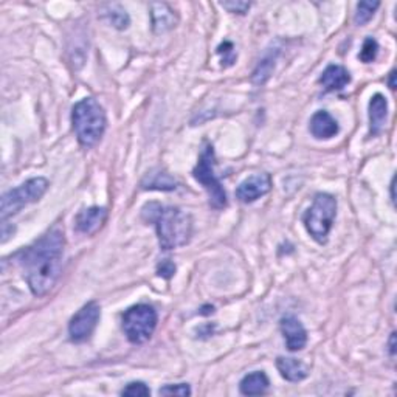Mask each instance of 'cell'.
I'll return each instance as SVG.
<instances>
[{"label":"cell","mask_w":397,"mask_h":397,"mask_svg":"<svg viewBox=\"0 0 397 397\" xmlns=\"http://www.w3.org/2000/svg\"><path fill=\"white\" fill-rule=\"evenodd\" d=\"M335 215H337V200L331 194H316L312 207L306 211L303 220L307 233L319 244L328 242Z\"/></svg>","instance_id":"4"},{"label":"cell","mask_w":397,"mask_h":397,"mask_svg":"<svg viewBox=\"0 0 397 397\" xmlns=\"http://www.w3.org/2000/svg\"><path fill=\"white\" fill-rule=\"evenodd\" d=\"M149 394H151V390L143 382H132L121 391V396L130 397H146Z\"/></svg>","instance_id":"23"},{"label":"cell","mask_w":397,"mask_h":397,"mask_svg":"<svg viewBox=\"0 0 397 397\" xmlns=\"http://www.w3.org/2000/svg\"><path fill=\"white\" fill-rule=\"evenodd\" d=\"M220 6L225 8L227 11H230V13H237V14H245L247 11H249V8H250V4H247V2H220Z\"/></svg>","instance_id":"27"},{"label":"cell","mask_w":397,"mask_h":397,"mask_svg":"<svg viewBox=\"0 0 397 397\" xmlns=\"http://www.w3.org/2000/svg\"><path fill=\"white\" fill-rule=\"evenodd\" d=\"M394 75H396V72L393 70V72L390 73V78H388V84H390V89H396V86H394Z\"/></svg>","instance_id":"29"},{"label":"cell","mask_w":397,"mask_h":397,"mask_svg":"<svg viewBox=\"0 0 397 397\" xmlns=\"http://www.w3.org/2000/svg\"><path fill=\"white\" fill-rule=\"evenodd\" d=\"M339 123L329 112L319 110L311 118V132L315 138L329 140L339 134Z\"/></svg>","instance_id":"12"},{"label":"cell","mask_w":397,"mask_h":397,"mask_svg":"<svg viewBox=\"0 0 397 397\" xmlns=\"http://www.w3.org/2000/svg\"><path fill=\"white\" fill-rule=\"evenodd\" d=\"M390 354L391 356L396 354V332H393L390 337Z\"/></svg>","instance_id":"28"},{"label":"cell","mask_w":397,"mask_h":397,"mask_svg":"<svg viewBox=\"0 0 397 397\" xmlns=\"http://www.w3.org/2000/svg\"><path fill=\"white\" fill-rule=\"evenodd\" d=\"M217 53H219V55H222V66H225V67L232 66L236 61V51H234V47H233L232 42L227 41L224 43H220L219 48H217Z\"/></svg>","instance_id":"25"},{"label":"cell","mask_w":397,"mask_h":397,"mask_svg":"<svg viewBox=\"0 0 397 397\" xmlns=\"http://www.w3.org/2000/svg\"><path fill=\"white\" fill-rule=\"evenodd\" d=\"M47 190H48L47 179L34 177L19 185L17 188L5 192L2 197V210H0L2 220H6L8 217L19 213L24 207L38 202L43 194L47 192Z\"/></svg>","instance_id":"7"},{"label":"cell","mask_w":397,"mask_h":397,"mask_svg":"<svg viewBox=\"0 0 397 397\" xmlns=\"http://www.w3.org/2000/svg\"><path fill=\"white\" fill-rule=\"evenodd\" d=\"M281 332L284 335L286 339V345L289 348V351H301L306 343H307V332L304 329V326L301 324L297 316L294 315H287L282 316L281 319Z\"/></svg>","instance_id":"10"},{"label":"cell","mask_w":397,"mask_h":397,"mask_svg":"<svg viewBox=\"0 0 397 397\" xmlns=\"http://www.w3.org/2000/svg\"><path fill=\"white\" fill-rule=\"evenodd\" d=\"M64 247V233L56 227L19 253L24 278L34 297L47 295L56 284L63 270Z\"/></svg>","instance_id":"1"},{"label":"cell","mask_w":397,"mask_h":397,"mask_svg":"<svg viewBox=\"0 0 397 397\" xmlns=\"http://www.w3.org/2000/svg\"><path fill=\"white\" fill-rule=\"evenodd\" d=\"M72 123L78 141L84 148L95 146L105 130V113L100 103L93 98H84L73 105Z\"/></svg>","instance_id":"3"},{"label":"cell","mask_w":397,"mask_h":397,"mask_svg":"<svg viewBox=\"0 0 397 397\" xmlns=\"http://www.w3.org/2000/svg\"><path fill=\"white\" fill-rule=\"evenodd\" d=\"M146 222H154L158 242L163 250H174L187 245L192 234V217L177 207L146 204L141 210Z\"/></svg>","instance_id":"2"},{"label":"cell","mask_w":397,"mask_h":397,"mask_svg":"<svg viewBox=\"0 0 397 397\" xmlns=\"http://www.w3.org/2000/svg\"><path fill=\"white\" fill-rule=\"evenodd\" d=\"M157 273L158 277H162L165 279H170L174 277L175 273V266L171 259H163L160 264L157 266Z\"/></svg>","instance_id":"26"},{"label":"cell","mask_w":397,"mask_h":397,"mask_svg":"<svg viewBox=\"0 0 397 397\" xmlns=\"http://www.w3.org/2000/svg\"><path fill=\"white\" fill-rule=\"evenodd\" d=\"M378 6H381V4H378V2H360V4H357V11H356V16H354L356 25H365V24L371 21Z\"/></svg>","instance_id":"21"},{"label":"cell","mask_w":397,"mask_h":397,"mask_svg":"<svg viewBox=\"0 0 397 397\" xmlns=\"http://www.w3.org/2000/svg\"><path fill=\"white\" fill-rule=\"evenodd\" d=\"M153 29L157 34H162L172 30L177 24V16L166 4H153L151 5Z\"/></svg>","instance_id":"16"},{"label":"cell","mask_w":397,"mask_h":397,"mask_svg":"<svg viewBox=\"0 0 397 397\" xmlns=\"http://www.w3.org/2000/svg\"><path fill=\"white\" fill-rule=\"evenodd\" d=\"M277 368L281 376L289 382H301L307 377V368L301 360L290 357H278Z\"/></svg>","instance_id":"18"},{"label":"cell","mask_w":397,"mask_h":397,"mask_svg":"<svg viewBox=\"0 0 397 397\" xmlns=\"http://www.w3.org/2000/svg\"><path fill=\"white\" fill-rule=\"evenodd\" d=\"M160 396H190L191 388L187 383H179V385H165L163 388L158 390Z\"/></svg>","instance_id":"24"},{"label":"cell","mask_w":397,"mask_h":397,"mask_svg":"<svg viewBox=\"0 0 397 397\" xmlns=\"http://www.w3.org/2000/svg\"><path fill=\"white\" fill-rule=\"evenodd\" d=\"M108 11L104 13L105 19H108L115 29L118 30H125L129 26V16L126 13V10H123L120 5H108Z\"/></svg>","instance_id":"20"},{"label":"cell","mask_w":397,"mask_h":397,"mask_svg":"<svg viewBox=\"0 0 397 397\" xmlns=\"http://www.w3.org/2000/svg\"><path fill=\"white\" fill-rule=\"evenodd\" d=\"M390 187H391V200L394 202V179L391 180V185H390Z\"/></svg>","instance_id":"30"},{"label":"cell","mask_w":397,"mask_h":397,"mask_svg":"<svg viewBox=\"0 0 397 397\" xmlns=\"http://www.w3.org/2000/svg\"><path fill=\"white\" fill-rule=\"evenodd\" d=\"M269 377L262 371H254L241 381V393L244 396H261L269 390Z\"/></svg>","instance_id":"19"},{"label":"cell","mask_w":397,"mask_h":397,"mask_svg":"<svg viewBox=\"0 0 397 397\" xmlns=\"http://www.w3.org/2000/svg\"><path fill=\"white\" fill-rule=\"evenodd\" d=\"M279 51H281V48L277 46H272L270 48H267L266 55L261 58V61L252 75V81L254 86H264L269 81L273 70H275Z\"/></svg>","instance_id":"15"},{"label":"cell","mask_w":397,"mask_h":397,"mask_svg":"<svg viewBox=\"0 0 397 397\" xmlns=\"http://www.w3.org/2000/svg\"><path fill=\"white\" fill-rule=\"evenodd\" d=\"M157 326V312L149 304H137L123 314V331L134 345H143L153 337Z\"/></svg>","instance_id":"6"},{"label":"cell","mask_w":397,"mask_h":397,"mask_svg":"<svg viewBox=\"0 0 397 397\" xmlns=\"http://www.w3.org/2000/svg\"><path fill=\"white\" fill-rule=\"evenodd\" d=\"M108 219V210L103 207H91L83 210L76 216V228L87 236L95 234L104 225Z\"/></svg>","instance_id":"11"},{"label":"cell","mask_w":397,"mask_h":397,"mask_svg":"<svg viewBox=\"0 0 397 397\" xmlns=\"http://www.w3.org/2000/svg\"><path fill=\"white\" fill-rule=\"evenodd\" d=\"M272 190V177L267 172L254 174L252 177L245 179L236 190V196L244 204H250L257 199L266 196Z\"/></svg>","instance_id":"9"},{"label":"cell","mask_w":397,"mask_h":397,"mask_svg":"<svg viewBox=\"0 0 397 397\" xmlns=\"http://www.w3.org/2000/svg\"><path fill=\"white\" fill-rule=\"evenodd\" d=\"M141 190L149 191H174L177 188V182L174 180L171 174L165 170H153L149 171L145 179L141 180Z\"/></svg>","instance_id":"17"},{"label":"cell","mask_w":397,"mask_h":397,"mask_svg":"<svg viewBox=\"0 0 397 397\" xmlns=\"http://www.w3.org/2000/svg\"><path fill=\"white\" fill-rule=\"evenodd\" d=\"M377 53H378V43L376 39L373 38H366L364 42V47L360 50V61L365 64L373 63V61L377 58Z\"/></svg>","instance_id":"22"},{"label":"cell","mask_w":397,"mask_h":397,"mask_svg":"<svg viewBox=\"0 0 397 397\" xmlns=\"http://www.w3.org/2000/svg\"><path fill=\"white\" fill-rule=\"evenodd\" d=\"M388 118V101L382 93H376L369 101V123H371V135L377 137L382 134Z\"/></svg>","instance_id":"13"},{"label":"cell","mask_w":397,"mask_h":397,"mask_svg":"<svg viewBox=\"0 0 397 397\" xmlns=\"http://www.w3.org/2000/svg\"><path fill=\"white\" fill-rule=\"evenodd\" d=\"M100 316H101V309L98 303L91 301L86 306H83L76 312L73 319L70 320L68 324L70 340L75 343H83L86 340H89L96 328V324L100 321Z\"/></svg>","instance_id":"8"},{"label":"cell","mask_w":397,"mask_h":397,"mask_svg":"<svg viewBox=\"0 0 397 397\" xmlns=\"http://www.w3.org/2000/svg\"><path fill=\"white\" fill-rule=\"evenodd\" d=\"M351 83V75L345 67L331 64L326 67L324 72L320 76V84L324 87L326 92H335L341 91L343 87H346Z\"/></svg>","instance_id":"14"},{"label":"cell","mask_w":397,"mask_h":397,"mask_svg":"<svg viewBox=\"0 0 397 397\" xmlns=\"http://www.w3.org/2000/svg\"><path fill=\"white\" fill-rule=\"evenodd\" d=\"M215 165H216L215 149L208 141H205L204 148H202L200 151L199 162L192 171V175L194 179H196L202 187L207 190L211 207L220 210L227 207V192L215 172Z\"/></svg>","instance_id":"5"}]
</instances>
